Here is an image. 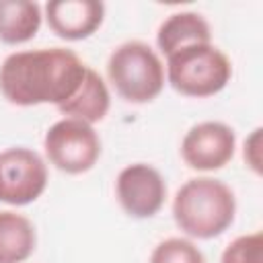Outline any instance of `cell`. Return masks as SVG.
Instances as JSON below:
<instances>
[{
    "instance_id": "1",
    "label": "cell",
    "mask_w": 263,
    "mask_h": 263,
    "mask_svg": "<svg viewBox=\"0 0 263 263\" xmlns=\"http://www.w3.org/2000/svg\"><path fill=\"white\" fill-rule=\"evenodd\" d=\"M86 68L74 51L64 47L16 51L0 66V92L18 107L43 103L60 107L78 90Z\"/></svg>"
},
{
    "instance_id": "2",
    "label": "cell",
    "mask_w": 263,
    "mask_h": 263,
    "mask_svg": "<svg viewBox=\"0 0 263 263\" xmlns=\"http://www.w3.org/2000/svg\"><path fill=\"white\" fill-rule=\"evenodd\" d=\"M236 214L232 189L212 177L189 179L173 199V218L177 226L193 238L220 236Z\"/></svg>"
},
{
    "instance_id": "3",
    "label": "cell",
    "mask_w": 263,
    "mask_h": 263,
    "mask_svg": "<svg viewBox=\"0 0 263 263\" xmlns=\"http://www.w3.org/2000/svg\"><path fill=\"white\" fill-rule=\"evenodd\" d=\"M107 76L127 103H150L164 86V66L144 41H125L115 47L107 62Z\"/></svg>"
},
{
    "instance_id": "4",
    "label": "cell",
    "mask_w": 263,
    "mask_h": 263,
    "mask_svg": "<svg viewBox=\"0 0 263 263\" xmlns=\"http://www.w3.org/2000/svg\"><path fill=\"white\" fill-rule=\"evenodd\" d=\"M232 76L230 60L212 43L187 45L166 58V78L185 97H212Z\"/></svg>"
},
{
    "instance_id": "5",
    "label": "cell",
    "mask_w": 263,
    "mask_h": 263,
    "mask_svg": "<svg viewBox=\"0 0 263 263\" xmlns=\"http://www.w3.org/2000/svg\"><path fill=\"white\" fill-rule=\"evenodd\" d=\"M43 148L49 162L68 175L90 171L101 156V140L92 125L72 117L60 119L47 129Z\"/></svg>"
},
{
    "instance_id": "6",
    "label": "cell",
    "mask_w": 263,
    "mask_h": 263,
    "mask_svg": "<svg viewBox=\"0 0 263 263\" xmlns=\"http://www.w3.org/2000/svg\"><path fill=\"white\" fill-rule=\"evenodd\" d=\"M47 185L43 158L29 148H8L0 152V201L27 205L35 201Z\"/></svg>"
},
{
    "instance_id": "7",
    "label": "cell",
    "mask_w": 263,
    "mask_h": 263,
    "mask_svg": "<svg viewBox=\"0 0 263 263\" xmlns=\"http://www.w3.org/2000/svg\"><path fill=\"white\" fill-rule=\"evenodd\" d=\"M117 201L132 218L144 220L158 214L166 197V185L162 175L144 162L125 166L115 181Z\"/></svg>"
},
{
    "instance_id": "8",
    "label": "cell",
    "mask_w": 263,
    "mask_h": 263,
    "mask_svg": "<svg viewBox=\"0 0 263 263\" xmlns=\"http://www.w3.org/2000/svg\"><path fill=\"white\" fill-rule=\"evenodd\" d=\"M234 146L236 136L230 125L222 121H201L185 134L181 156L189 168L218 171L232 160Z\"/></svg>"
},
{
    "instance_id": "9",
    "label": "cell",
    "mask_w": 263,
    "mask_h": 263,
    "mask_svg": "<svg viewBox=\"0 0 263 263\" xmlns=\"http://www.w3.org/2000/svg\"><path fill=\"white\" fill-rule=\"evenodd\" d=\"M105 4L97 0H51L45 4L49 29L68 41L90 37L103 23Z\"/></svg>"
},
{
    "instance_id": "10",
    "label": "cell",
    "mask_w": 263,
    "mask_h": 263,
    "mask_svg": "<svg viewBox=\"0 0 263 263\" xmlns=\"http://www.w3.org/2000/svg\"><path fill=\"white\" fill-rule=\"evenodd\" d=\"M158 49L168 58L171 53L195 45V43H212V31L208 21L197 12H175L171 14L156 33Z\"/></svg>"
},
{
    "instance_id": "11",
    "label": "cell",
    "mask_w": 263,
    "mask_h": 263,
    "mask_svg": "<svg viewBox=\"0 0 263 263\" xmlns=\"http://www.w3.org/2000/svg\"><path fill=\"white\" fill-rule=\"evenodd\" d=\"M109 105H111V97H109L107 84L92 68H86V74H84L78 90L72 95V99H68L58 109H60V113L70 115L72 119H80L84 123H95L107 115Z\"/></svg>"
},
{
    "instance_id": "12",
    "label": "cell",
    "mask_w": 263,
    "mask_h": 263,
    "mask_svg": "<svg viewBox=\"0 0 263 263\" xmlns=\"http://www.w3.org/2000/svg\"><path fill=\"white\" fill-rule=\"evenodd\" d=\"M41 27V6L29 0H0V41L18 45L37 35Z\"/></svg>"
},
{
    "instance_id": "13",
    "label": "cell",
    "mask_w": 263,
    "mask_h": 263,
    "mask_svg": "<svg viewBox=\"0 0 263 263\" xmlns=\"http://www.w3.org/2000/svg\"><path fill=\"white\" fill-rule=\"evenodd\" d=\"M35 226L16 212H0V263H23L35 251Z\"/></svg>"
},
{
    "instance_id": "14",
    "label": "cell",
    "mask_w": 263,
    "mask_h": 263,
    "mask_svg": "<svg viewBox=\"0 0 263 263\" xmlns=\"http://www.w3.org/2000/svg\"><path fill=\"white\" fill-rule=\"evenodd\" d=\"M150 263H205L201 251L187 238H166L156 245Z\"/></svg>"
},
{
    "instance_id": "15",
    "label": "cell",
    "mask_w": 263,
    "mask_h": 263,
    "mask_svg": "<svg viewBox=\"0 0 263 263\" xmlns=\"http://www.w3.org/2000/svg\"><path fill=\"white\" fill-rule=\"evenodd\" d=\"M220 263H263V234L253 232L234 238L224 249Z\"/></svg>"
},
{
    "instance_id": "16",
    "label": "cell",
    "mask_w": 263,
    "mask_h": 263,
    "mask_svg": "<svg viewBox=\"0 0 263 263\" xmlns=\"http://www.w3.org/2000/svg\"><path fill=\"white\" fill-rule=\"evenodd\" d=\"M245 160L255 173H261V127H257L245 142Z\"/></svg>"
}]
</instances>
